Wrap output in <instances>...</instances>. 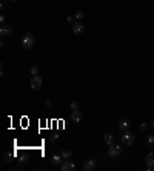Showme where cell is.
<instances>
[{"label": "cell", "instance_id": "6da1fadb", "mask_svg": "<svg viewBox=\"0 0 154 171\" xmlns=\"http://www.w3.org/2000/svg\"><path fill=\"white\" fill-rule=\"evenodd\" d=\"M20 46H22V50H31V48L34 46V36H33V33H26L23 36V39L20 42Z\"/></svg>", "mask_w": 154, "mask_h": 171}, {"label": "cell", "instance_id": "7a4b0ae2", "mask_svg": "<svg viewBox=\"0 0 154 171\" xmlns=\"http://www.w3.org/2000/svg\"><path fill=\"white\" fill-rule=\"evenodd\" d=\"M136 142V136L133 134V133H130V131H123V134H122V143L123 145H126V146H130V145H133Z\"/></svg>", "mask_w": 154, "mask_h": 171}, {"label": "cell", "instance_id": "3957f363", "mask_svg": "<svg viewBox=\"0 0 154 171\" xmlns=\"http://www.w3.org/2000/svg\"><path fill=\"white\" fill-rule=\"evenodd\" d=\"M122 154V148H120V145H110L108 146V156L110 157H113V159H116V157H119Z\"/></svg>", "mask_w": 154, "mask_h": 171}, {"label": "cell", "instance_id": "277c9868", "mask_svg": "<svg viewBox=\"0 0 154 171\" xmlns=\"http://www.w3.org/2000/svg\"><path fill=\"white\" fill-rule=\"evenodd\" d=\"M42 85H43V80H42V77H40V76H33V77H31V80H30V86H31L34 91H39V89L42 88Z\"/></svg>", "mask_w": 154, "mask_h": 171}, {"label": "cell", "instance_id": "5b68a950", "mask_svg": "<svg viewBox=\"0 0 154 171\" xmlns=\"http://www.w3.org/2000/svg\"><path fill=\"white\" fill-rule=\"evenodd\" d=\"M60 169L62 171H74L75 169V165H74V162H71V159H66V160L62 162Z\"/></svg>", "mask_w": 154, "mask_h": 171}, {"label": "cell", "instance_id": "8992f818", "mask_svg": "<svg viewBox=\"0 0 154 171\" xmlns=\"http://www.w3.org/2000/svg\"><path fill=\"white\" fill-rule=\"evenodd\" d=\"M14 33V28H12V25H2V28H0V36L2 37H6V36H11Z\"/></svg>", "mask_w": 154, "mask_h": 171}, {"label": "cell", "instance_id": "52a82bcc", "mask_svg": "<svg viewBox=\"0 0 154 171\" xmlns=\"http://www.w3.org/2000/svg\"><path fill=\"white\" fill-rule=\"evenodd\" d=\"M96 166H97V162L94 159H88V160L83 162V169L85 171H93V169H96Z\"/></svg>", "mask_w": 154, "mask_h": 171}, {"label": "cell", "instance_id": "ba28073f", "mask_svg": "<svg viewBox=\"0 0 154 171\" xmlns=\"http://www.w3.org/2000/svg\"><path fill=\"white\" fill-rule=\"evenodd\" d=\"M130 125H131L130 119H126V117L120 119V122H119V131H126L128 128H130Z\"/></svg>", "mask_w": 154, "mask_h": 171}, {"label": "cell", "instance_id": "9c48e42d", "mask_svg": "<svg viewBox=\"0 0 154 171\" xmlns=\"http://www.w3.org/2000/svg\"><path fill=\"white\" fill-rule=\"evenodd\" d=\"M72 33L74 34H82L83 33V25L80 23V20H75L72 23Z\"/></svg>", "mask_w": 154, "mask_h": 171}, {"label": "cell", "instance_id": "30bf717a", "mask_svg": "<svg viewBox=\"0 0 154 171\" xmlns=\"http://www.w3.org/2000/svg\"><path fill=\"white\" fill-rule=\"evenodd\" d=\"M145 163L148 165V169H149V171L154 169V153H148V154H146Z\"/></svg>", "mask_w": 154, "mask_h": 171}, {"label": "cell", "instance_id": "8fae6325", "mask_svg": "<svg viewBox=\"0 0 154 171\" xmlns=\"http://www.w3.org/2000/svg\"><path fill=\"white\" fill-rule=\"evenodd\" d=\"M71 120L72 122H80L82 120V113L79 110H72L71 111Z\"/></svg>", "mask_w": 154, "mask_h": 171}, {"label": "cell", "instance_id": "7c38bea8", "mask_svg": "<svg viewBox=\"0 0 154 171\" xmlns=\"http://www.w3.org/2000/svg\"><path fill=\"white\" fill-rule=\"evenodd\" d=\"M63 160L65 159L62 157V154H54L53 157H51V163H53V165H62Z\"/></svg>", "mask_w": 154, "mask_h": 171}, {"label": "cell", "instance_id": "4fadbf2b", "mask_svg": "<svg viewBox=\"0 0 154 171\" xmlns=\"http://www.w3.org/2000/svg\"><path fill=\"white\" fill-rule=\"evenodd\" d=\"M103 142H105L108 146H110V145H113V143H114V136H113V134H110V133H107V134L103 136Z\"/></svg>", "mask_w": 154, "mask_h": 171}, {"label": "cell", "instance_id": "5bb4252c", "mask_svg": "<svg viewBox=\"0 0 154 171\" xmlns=\"http://www.w3.org/2000/svg\"><path fill=\"white\" fill-rule=\"evenodd\" d=\"M83 16H85V14H83V11H82V9H77V11H75V14H74L75 20H82V19H83Z\"/></svg>", "mask_w": 154, "mask_h": 171}, {"label": "cell", "instance_id": "9a60e30c", "mask_svg": "<svg viewBox=\"0 0 154 171\" xmlns=\"http://www.w3.org/2000/svg\"><path fill=\"white\" fill-rule=\"evenodd\" d=\"M71 156H72V153L69 151V150H65V151H62V157L66 160V159H71Z\"/></svg>", "mask_w": 154, "mask_h": 171}, {"label": "cell", "instance_id": "2e32d148", "mask_svg": "<svg viewBox=\"0 0 154 171\" xmlns=\"http://www.w3.org/2000/svg\"><path fill=\"white\" fill-rule=\"evenodd\" d=\"M146 143H148L149 146H152V145H154V134H149V136L146 137Z\"/></svg>", "mask_w": 154, "mask_h": 171}, {"label": "cell", "instance_id": "e0dca14e", "mask_svg": "<svg viewBox=\"0 0 154 171\" xmlns=\"http://www.w3.org/2000/svg\"><path fill=\"white\" fill-rule=\"evenodd\" d=\"M69 108H71V110H79V103H77L75 100H72V102L69 103Z\"/></svg>", "mask_w": 154, "mask_h": 171}, {"label": "cell", "instance_id": "ac0fdd59", "mask_svg": "<svg viewBox=\"0 0 154 171\" xmlns=\"http://www.w3.org/2000/svg\"><path fill=\"white\" fill-rule=\"evenodd\" d=\"M37 72H39V68L37 66H31V74L33 76H37Z\"/></svg>", "mask_w": 154, "mask_h": 171}, {"label": "cell", "instance_id": "d6986e66", "mask_svg": "<svg viewBox=\"0 0 154 171\" xmlns=\"http://www.w3.org/2000/svg\"><path fill=\"white\" fill-rule=\"evenodd\" d=\"M57 140H59V134H53V136H51V142H53V143L57 142Z\"/></svg>", "mask_w": 154, "mask_h": 171}, {"label": "cell", "instance_id": "ffe728a7", "mask_svg": "<svg viewBox=\"0 0 154 171\" xmlns=\"http://www.w3.org/2000/svg\"><path fill=\"white\" fill-rule=\"evenodd\" d=\"M66 20H68V22H69V23H71V25H72V23H74V22H75V17H71V16H69V17H68V19H66Z\"/></svg>", "mask_w": 154, "mask_h": 171}, {"label": "cell", "instance_id": "44dd1931", "mask_svg": "<svg viewBox=\"0 0 154 171\" xmlns=\"http://www.w3.org/2000/svg\"><path fill=\"white\" fill-rule=\"evenodd\" d=\"M146 127H148V125L143 122V124H140V127H139V128H140V130H146Z\"/></svg>", "mask_w": 154, "mask_h": 171}, {"label": "cell", "instance_id": "7402d4cb", "mask_svg": "<svg viewBox=\"0 0 154 171\" xmlns=\"http://www.w3.org/2000/svg\"><path fill=\"white\" fill-rule=\"evenodd\" d=\"M0 23H2V25H3V23H5V16L2 14V16H0Z\"/></svg>", "mask_w": 154, "mask_h": 171}, {"label": "cell", "instance_id": "603a6c76", "mask_svg": "<svg viewBox=\"0 0 154 171\" xmlns=\"http://www.w3.org/2000/svg\"><path fill=\"white\" fill-rule=\"evenodd\" d=\"M151 127H152V128H154V119H152V120H151Z\"/></svg>", "mask_w": 154, "mask_h": 171}, {"label": "cell", "instance_id": "cb8c5ba5", "mask_svg": "<svg viewBox=\"0 0 154 171\" xmlns=\"http://www.w3.org/2000/svg\"><path fill=\"white\" fill-rule=\"evenodd\" d=\"M11 2H12V3H17V2H19V0H11Z\"/></svg>", "mask_w": 154, "mask_h": 171}, {"label": "cell", "instance_id": "d4e9b609", "mask_svg": "<svg viewBox=\"0 0 154 171\" xmlns=\"http://www.w3.org/2000/svg\"><path fill=\"white\" fill-rule=\"evenodd\" d=\"M6 2H11V0H6Z\"/></svg>", "mask_w": 154, "mask_h": 171}]
</instances>
